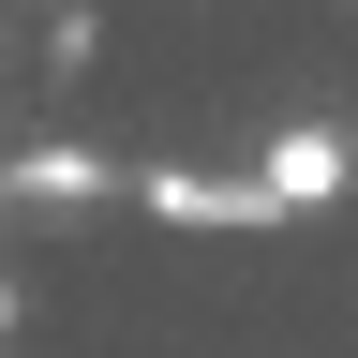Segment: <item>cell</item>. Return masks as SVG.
Wrapping results in <instances>:
<instances>
[{
  "instance_id": "6da1fadb",
  "label": "cell",
  "mask_w": 358,
  "mask_h": 358,
  "mask_svg": "<svg viewBox=\"0 0 358 358\" xmlns=\"http://www.w3.org/2000/svg\"><path fill=\"white\" fill-rule=\"evenodd\" d=\"M134 209L179 224V239H239V224H284L268 179H224V164H134Z\"/></svg>"
},
{
  "instance_id": "7a4b0ae2",
  "label": "cell",
  "mask_w": 358,
  "mask_h": 358,
  "mask_svg": "<svg viewBox=\"0 0 358 358\" xmlns=\"http://www.w3.org/2000/svg\"><path fill=\"white\" fill-rule=\"evenodd\" d=\"M254 179H268V209H284V224H313V209H329L343 179H358V134H343V120H299V134H284V150H268Z\"/></svg>"
},
{
  "instance_id": "3957f363",
  "label": "cell",
  "mask_w": 358,
  "mask_h": 358,
  "mask_svg": "<svg viewBox=\"0 0 358 358\" xmlns=\"http://www.w3.org/2000/svg\"><path fill=\"white\" fill-rule=\"evenodd\" d=\"M0 194H45V209H75V194H105V150H30Z\"/></svg>"
}]
</instances>
